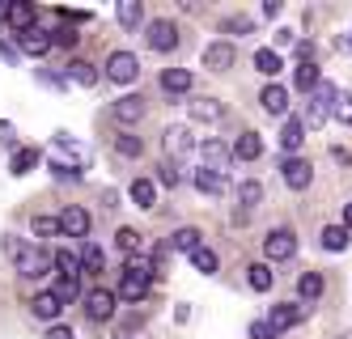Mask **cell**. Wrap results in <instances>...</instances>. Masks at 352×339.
I'll list each match as a JSON object with an SVG mask.
<instances>
[{"label": "cell", "mask_w": 352, "mask_h": 339, "mask_svg": "<svg viewBox=\"0 0 352 339\" xmlns=\"http://www.w3.org/2000/svg\"><path fill=\"white\" fill-rule=\"evenodd\" d=\"M0 246H5L13 272L26 276V280H38V276H47V267H52V259H47L34 242H26V238H13V233H5V242H0Z\"/></svg>", "instance_id": "6da1fadb"}, {"label": "cell", "mask_w": 352, "mask_h": 339, "mask_svg": "<svg viewBox=\"0 0 352 339\" xmlns=\"http://www.w3.org/2000/svg\"><path fill=\"white\" fill-rule=\"evenodd\" d=\"M230 64H234V47H230V43H208V47H204V68L225 72Z\"/></svg>", "instance_id": "2e32d148"}, {"label": "cell", "mask_w": 352, "mask_h": 339, "mask_svg": "<svg viewBox=\"0 0 352 339\" xmlns=\"http://www.w3.org/2000/svg\"><path fill=\"white\" fill-rule=\"evenodd\" d=\"M250 339H276L272 322H250Z\"/></svg>", "instance_id": "bcb514c9"}, {"label": "cell", "mask_w": 352, "mask_h": 339, "mask_svg": "<svg viewBox=\"0 0 352 339\" xmlns=\"http://www.w3.org/2000/svg\"><path fill=\"white\" fill-rule=\"evenodd\" d=\"M77 30H72V25H60V30H52V47H77Z\"/></svg>", "instance_id": "ab89813d"}, {"label": "cell", "mask_w": 352, "mask_h": 339, "mask_svg": "<svg viewBox=\"0 0 352 339\" xmlns=\"http://www.w3.org/2000/svg\"><path fill=\"white\" fill-rule=\"evenodd\" d=\"M107 76L115 85H132L136 76H140V60L132 56V51H115V56L107 60Z\"/></svg>", "instance_id": "277c9868"}, {"label": "cell", "mask_w": 352, "mask_h": 339, "mask_svg": "<svg viewBox=\"0 0 352 339\" xmlns=\"http://www.w3.org/2000/svg\"><path fill=\"white\" fill-rule=\"evenodd\" d=\"M170 246H174V250H183V254H195V250H199V229H191V225L179 229V233L170 238Z\"/></svg>", "instance_id": "f1b7e54d"}, {"label": "cell", "mask_w": 352, "mask_h": 339, "mask_svg": "<svg viewBox=\"0 0 352 339\" xmlns=\"http://www.w3.org/2000/svg\"><path fill=\"white\" fill-rule=\"evenodd\" d=\"M68 81H77V85L94 89V85H98V68H94L89 60H72V64H68Z\"/></svg>", "instance_id": "603a6c76"}, {"label": "cell", "mask_w": 352, "mask_h": 339, "mask_svg": "<svg viewBox=\"0 0 352 339\" xmlns=\"http://www.w3.org/2000/svg\"><path fill=\"white\" fill-rule=\"evenodd\" d=\"M259 102H263L267 115H285V111H289V89H285V85H267Z\"/></svg>", "instance_id": "7402d4cb"}, {"label": "cell", "mask_w": 352, "mask_h": 339, "mask_svg": "<svg viewBox=\"0 0 352 339\" xmlns=\"http://www.w3.org/2000/svg\"><path fill=\"white\" fill-rule=\"evenodd\" d=\"M199 157H204V170H217V174H225V170H230V162H234V149H225V140L208 136L204 144H199Z\"/></svg>", "instance_id": "8992f818"}, {"label": "cell", "mask_w": 352, "mask_h": 339, "mask_svg": "<svg viewBox=\"0 0 352 339\" xmlns=\"http://www.w3.org/2000/svg\"><path fill=\"white\" fill-rule=\"evenodd\" d=\"M297 293H301V301H314V297L322 293V276H318V272H306V276L297 280Z\"/></svg>", "instance_id": "836d02e7"}, {"label": "cell", "mask_w": 352, "mask_h": 339, "mask_svg": "<svg viewBox=\"0 0 352 339\" xmlns=\"http://www.w3.org/2000/svg\"><path fill=\"white\" fill-rule=\"evenodd\" d=\"M60 233H68V238H85V233H89V212L77 208V204H68L60 212Z\"/></svg>", "instance_id": "30bf717a"}, {"label": "cell", "mask_w": 352, "mask_h": 339, "mask_svg": "<svg viewBox=\"0 0 352 339\" xmlns=\"http://www.w3.org/2000/svg\"><path fill=\"white\" fill-rule=\"evenodd\" d=\"M301 314H306V309H301V305H293V301H280V305H272L267 322H272V331H276V335H280V331L297 327V322H301Z\"/></svg>", "instance_id": "7c38bea8"}, {"label": "cell", "mask_w": 352, "mask_h": 339, "mask_svg": "<svg viewBox=\"0 0 352 339\" xmlns=\"http://www.w3.org/2000/svg\"><path fill=\"white\" fill-rule=\"evenodd\" d=\"M187 111H191L195 123H217V119L225 115V102H217V98H191Z\"/></svg>", "instance_id": "5bb4252c"}, {"label": "cell", "mask_w": 352, "mask_h": 339, "mask_svg": "<svg viewBox=\"0 0 352 339\" xmlns=\"http://www.w3.org/2000/svg\"><path fill=\"white\" fill-rule=\"evenodd\" d=\"M34 5H30V0H9V5H0V17H5L9 25H13V30L17 34H26V30H34Z\"/></svg>", "instance_id": "5b68a950"}, {"label": "cell", "mask_w": 352, "mask_h": 339, "mask_svg": "<svg viewBox=\"0 0 352 339\" xmlns=\"http://www.w3.org/2000/svg\"><path fill=\"white\" fill-rule=\"evenodd\" d=\"M148 47L153 51H174L179 47V30H174V21H148Z\"/></svg>", "instance_id": "8fae6325"}, {"label": "cell", "mask_w": 352, "mask_h": 339, "mask_svg": "<svg viewBox=\"0 0 352 339\" xmlns=\"http://www.w3.org/2000/svg\"><path fill=\"white\" fill-rule=\"evenodd\" d=\"M0 144H5V149H17V136H13V123H5V119H0Z\"/></svg>", "instance_id": "7dc6e473"}, {"label": "cell", "mask_w": 352, "mask_h": 339, "mask_svg": "<svg viewBox=\"0 0 352 339\" xmlns=\"http://www.w3.org/2000/svg\"><path fill=\"white\" fill-rule=\"evenodd\" d=\"M115 149L123 153V157H140V153H144V144H140L136 136H119V140H115Z\"/></svg>", "instance_id": "b9f144b4"}, {"label": "cell", "mask_w": 352, "mask_h": 339, "mask_svg": "<svg viewBox=\"0 0 352 339\" xmlns=\"http://www.w3.org/2000/svg\"><path fill=\"white\" fill-rule=\"evenodd\" d=\"M225 30H230V34H250V30H255V21H250V17H230V21H225Z\"/></svg>", "instance_id": "f6af8a7d"}, {"label": "cell", "mask_w": 352, "mask_h": 339, "mask_svg": "<svg viewBox=\"0 0 352 339\" xmlns=\"http://www.w3.org/2000/svg\"><path fill=\"white\" fill-rule=\"evenodd\" d=\"M255 68H259L263 76H276V72L285 68V64H280V51H276V47H263V51H255Z\"/></svg>", "instance_id": "484cf974"}, {"label": "cell", "mask_w": 352, "mask_h": 339, "mask_svg": "<svg viewBox=\"0 0 352 339\" xmlns=\"http://www.w3.org/2000/svg\"><path fill=\"white\" fill-rule=\"evenodd\" d=\"M191 149H195V140H191V132H187V127H166V153H170L174 162L191 157Z\"/></svg>", "instance_id": "4fadbf2b"}, {"label": "cell", "mask_w": 352, "mask_h": 339, "mask_svg": "<svg viewBox=\"0 0 352 339\" xmlns=\"http://www.w3.org/2000/svg\"><path fill=\"white\" fill-rule=\"evenodd\" d=\"M246 280H250V289H255V293H267L272 289V267L267 263H250L246 267Z\"/></svg>", "instance_id": "83f0119b"}, {"label": "cell", "mask_w": 352, "mask_h": 339, "mask_svg": "<svg viewBox=\"0 0 352 339\" xmlns=\"http://www.w3.org/2000/svg\"><path fill=\"white\" fill-rule=\"evenodd\" d=\"M115 17H119V25H123V30H136V25H140V17H144V9H140V0H119V9H115Z\"/></svg>", "instance_id": "cb8c5ba5"}, {"label": "cell", "mask_w": 352, "mask_h": 339, "mask_svg": "<svg viewBox=\"0 0 352 339\" xmlns=\"http://www.w3.org/2000/svg\"><path fill=\"white\" fill-rule=\"evenodd\" d=\"M17 43H21L26 56H47V51H52V34L47 30H26V34H17Z\"/></svg>", "instance_id": "ac0fdd59"}, {"label": "cell", "mask_w": 352, "mask_h": 339, "mask_svg": "<svg viewBox=\"0 0 352 339\" xmlns=\"http://www.w3.org/2000/svg\"><path fill=\"white\" fill-rule=\"evenodd\" d=\"M115 119H119V123H140V119H144V98H140V94L119 98V102H115Z\"/></svg>", "instance_id": "e0dca14e"}, {"label": "cell", "mask_w": 352, "mask_h": 339, "mask_svg": "<svg viewBox=\"0 0 352 339\" xmlns=\"http://www.w3.org/2000/svg\"><path fill=\"white\" fill-rule=\"evenodd\" d=\"M0 56H5V60H17V51H13V47H5V43H0Z\"/></svg>", "instance_id": "f907efd6"}, {"label": "cell", "mask_w": 352, "mask_h": 339, "mask_svg": "<svg viewBox=\"0 0 352 339\" xmlns=\"http://www.w3.org/2000/svg\"><path fill=\"white\" fill-rule=\"evenodd\" d=\"M115 246H119L123 254H136V246H140V233H136V229H128V225H123V229H115Z\"/></svg>", "instance_id": "74e56055"}, {"label": "cell", "mask_w": 352, "mask_h": 339, "mask_svg": "<svg viewBox=\"0 0 352 339\" xmlns=\"http://www.w3.org/2000/svg\"><path fill=\"white\" fill-rule=\"evenodd\" d=\"M336 98H340V89L336 85H318L314 94H310V102H306V127H322L327 123V115H331V107H336Z\"/></svg>", "instance_id": "3957f363"}, {"label": "cell", "mask_w": 352, "mask_h": 339, "mask_svg": "<svg viewBox=\"0 0 352 339\" xmlns=\"http://www.w3.org/2000/svg\"><path fill=\"white\" fill-rule=\"evenodd\" d=\"M162 89L166 94H187L191 89V68H166L162 72Z\"/></svg>", "instance_id": "44dd1931"}, {"label": "cell", "mask_w": 352, "mask_h": 339, "mask_svg": "<svg viewBox=\"0 0 352 339\" xmlns=\"http://www.w3.org/2000/svg\"><path fill=\"white\" fill-rule=\"evenodd\" d=\"M301 140H306V123H301V119H285V127H280V149L285 153H297Z\"/></svg>", "instance_id": "d6986e66"}, {"label": "cell", "mask_w": 352, "mask_h": 339, "mask_svg": "<svg viewBox=\"0 0 352 339\" xmlns=\"http://www.w3.org/2000/svg\"><path fill=\"white\" fill-rule=\"evenodd\" d=\"M85 314H89L94 322L115 318V293H111V289H94V293L85 297Z\"/></svg>", "instance_id": "9c48e42d"}, {"label": "cell", "mask_w": 352, "mask_h": 339, "mask_svg": "<svg viewBox=\"0 0 352 339\" xmlns=\"http://www.w3.org/2000/svg\"><path fill=\"white\" fill-rule=\"evenodd\" d=\"M157 272H153V263H144V259H128V267H123V284H119V297L123 301H140L144 293H148V280H153Z\"/></svg>", "instance_id": "7a4b0ae2"}, {"label": "cell", "mask_w": 352, "mask_h": 339, "mask_svg": "<svg viewBox=\"0 0 352 339\" xmlns=\"http://www.w3.org/2000/svg\"><path fill=\"white\" fill-rule=\"evenodd\" d=\"M331 115H336L340 123H352V94H340V98H336V107H331Z\"/></svg>", "instance_id": "60d3db41"}, {"label": "cell", "mask_w": 352, "mask_h": 339, "mask_svg": "<svg viewBox=\"0 0 352 339\" xmlns=\"http://www.w3.org/2000/svg\"><path fill=\"white\" fill-rule=\"evenodd\" d=\"M259 199H263V182H255V178H246L242 187H238V204H242V208H255Z\"/></svg>", "instance_id": "d6a6232c"}, {"label": "cell", "mask_w": 352, "mask_h": 339, "mask_svg": "<svg viewBox=\"0 0 352 339\" xmlns=\"http://www.w3.org/2000/svg\"><path fill=\"white\" fill-rule=\"evenodd\" d=\"M162 182H166V187H179V182H183V174H179V162H166L162 166V174H157Z\"/></svg>", "instance_id": "ee69618b"}, {"label": "cell", "mask_w": 352, "mask_h": 339, "mask_svg": "<svg viewBox=\"0 0 352 339\" xmlns=\"http://www.w3.org/2000/svg\"><path fill=\"white\" fill-rule=\"evenodd\" d=\"M234 157H238V162H255V157H263V140H259L255 132H242L238 144H234Z\"/></svg>", "instance_id": "ffe728a7"}, {"label": "cell", "mask_w": 352, "mask_h": 339, "mask_svg": "<svg viewBox=\"0 0 352 339\" xmlns=\"http://www.w3.org/2000/svg\"><path fill=\"white\" fill-rule=\"evenodd\" d=\"M34 166H38V149H17V153H13V166H9V170L21 178V174H30Z\"/></svg>", "instance_id": "4dcf8cb0"}, {"label": "cell", "mask_w": 352, "mask_h": 339, "mask_svg": "<svg viewBox=\"0 0 352 339\" xmlns=\"http://www.w3.org/2000/svg\"><path fill=\"white\" fill-rule=\"evenodd\" d=\"M47 339H77V335H72V331H68V327H60V322H56V327H52V331H47Z\"/></svg>", "instance_id": "681fc988"}, {"label": "cell", "mask_w": 352, "mask_h": 339, "mask_svg": "<svg viewBox=\"0 0 352 339\" xmlns=\"http://www.w3.org/2000/svg\"><path fill=\"white\" fill-rule=\"evenodd\" d=\"M344 229H352V204L344 208Z\"/></svg>", "instance_id": "816d5d0a"}, {"label": "cell", "mask_w": 352, "mask_h": 339, "mask_svg": "<svg viewBox=\"0 0 352 339\" xmlns=\"http://www.w3.org/2000/svg\"><path fill=\"white\" fill-rule=\"evenodd\" d=\"M52 263L60 267V276H81V259L72 254V250H56V259Z\"/></svg>", "instance_id": "d590c367"}, {"label": "cell", "mask_w": 352, "mask_h": 339, "mask_svg": "<svg viewBox=\"0 0 352 339\" xmlns=\"http://www.w3.org/2000/svg\"><path fill=\"white\" fill-rule=\"evenodd\" d=\"M60 309H64V301H60L56 293H38V297L30 301V314L43 318V322H56V318H60Z\"/></svg>", "instance_id": "9a60e30c"}, {"label": "cell", "mask_w": 352, "mask_h": 339, "mask_svg": "<svg viewBox=\"0 0 352 339\" xmlns=\"http://www.w3.org/2000/svg\"><path fill=\"white\" fill-rule=\"evenodd\" d=\"M191 267H195V272H204V276H212V272H217V254H212L208 246H199V250L191 254Z\"/></svg>", "instance_id": "f35d334b"}, {"label": "cell", "mask_w": 352, "mask_h": 339, "mask_svg": "<svg viewBox=\"0 0 352 339\" xmlns=\"http://www.w3.org/2000/svg\"><path fill=\"white\" fill-rule=\"evenodd\" d=\"M34 233H38V238H52V233H60V217H34Z\"/></svg>", "instance_id": "7bdbcfd3"}, {"label": "cell", "mask_w": 352, "mask_h": 339, "mask_svg": "<svg viewBox=\"0 0 352 339\" xmlns=\"http://www.w3.org/2000/svg\"><path fill=\"white\" fill-rule=\"evenodd\" d=\"M322 246H327V250H344V246H348V229H344V225H327V229H322Z\"/></svg>", "instance_id": "e575fe53"}, {"label": "cell", "mask_w": 352, "mask_h": 339, "mask_svg": "<svg viewBox=\"0 0 352 339\" xmlns=\"http://www.w3.org/2000/svg\"><path fill=\"white\" fill-rule=\"evenodd\" d=\"M81 267H85V272H102V267H107L102 250H98L94 242H85V246H81Z\"/></svg>", "instance_id": "8d00e7d4"}, {"label": "cell", "mask_w": 352, "mask_h": 339, "mask_svg": "<svg viewBox=\"0 0 352 339\" xmlns=\"http://www.w3.org/2000/svg\"><path fill=\"white\" fill-rule=\"evenodd\" d=\"M132 204H136V208H153V204H157V187H153L148 178H136V182H132Z\"/></svg>", "instance_id": "4316f807"}, {"label": "cell", "mask_w": 352, "mask_h": 339, "mask_svg": "<svg viewBox=\"0 0 352 339\" xmlns=\"http://www.w3.org/2000/svg\"><path fill=\"white\" fill-rule=\"evenodd\" d=\"M52 293H56L64 305H68V301H77V297H81V276H60V284H56Z\"/></svg>", "instance_id": "1f68e13d"}, {"label": "cell", "mask_w": 352, "mask_h": 339, "mask_svg": "<svg viewBox=\"0 0 352 339\" xmlns=\"http://www.w3.org/2000/svg\"><path fill=\"white\" fill-rule=\"evenodd\" d=\"M280 178H285V187L306 191V187H310V178H314V166H310V162H301V157H285Z\"/></svg>", "instance_id": "ba28073f"}, {"label": "cell", "mask_w": 352, "mask_h": 339, "mask_svg": "<svg viewBox=\"0 0 352 339\" xmlns=\"http://www.w3.org/2000/svg\"><path fill=\"white\" fill-rule=\"evenodd\" d=\"M293 81H297V89H306V94H314L322 81H318V64H297V76H293Z\"/></svg>", "instance_id": "f546056e"}, {"label": "cell", "mask_w": 352, "mask_h": 339, "mask_svg": "<svg viewBox=\"0 0 352 339\" xmlns=\"http://www.w3.org/2000/svg\"><path fill=\"white\" fill-rule=\"evenodd\" d=\"M348 51H352V39H348Z\"/></svg>", "instance_id": "f5cc1de1"}, {"label": "cell", "mask_w": 352, "mask_h": 339, "mask_svg": "<svg viewBox=\"0 0 352 339\" xmlns=\"http://www.w3.org/2000/svg\"><path fill=\"white\" fill-rule=\"evenodd\" d=\"M344 339H352V335H344Z\"/></svg>", "instance_id": "db71d44e"}, {"label": "cell", "mask_w": 352, "mask_h": 339, "mask_svg": "<svg viewBox=\"0 0 352 339\" xmlns=\"http://www.w3.org/2000/svg\"><path fill=\"white\" fill-rule=\"evenodd\" d=\"M195 187L204 191V195H221L225 191V174H217V170H195Z\"/></svg>", "instance_id": "d4e9b609"}, {"label": "cell", "mask_w": 352, "mask_h": 339, "mask_svg": "<svg viewBox=\"0 0 352 339\" xmlns=\"http://www.w3.org/2000/svg\"><path fill=\"white\" fill-rule=\"evenodd\" d=\"M263 254L276 259V263H280V259H293L297 254V238H293L289 229H272L267 238H263Z\"/></svg>", "instance_id": "52a82bcc"}, {"label": "cell", "mask_w": 352, "mask_h": 339, "mask_svg": "<svg viewBox=\"0 0 352 339\" xmlns=\"http://www.w3.org/2000/svg\"><path fill=\"white\" fill-rule=\"evenodd\" d=\"M293 43H297L293 30H276V47H293Z\"/></svg>", "instance_id": "c3c4849f"}]
</instances>
